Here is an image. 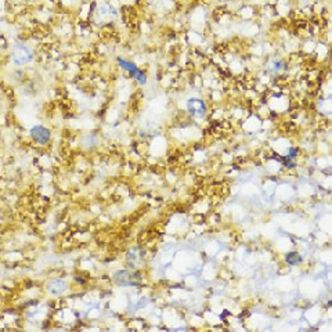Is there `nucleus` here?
I'll list each match as a JSON object with an SVG mask.
<instances>
[{
	"label": "nucleus",
	"mask_w": 332,
	"mask_h": 332,
	"mask_svg": "<svg viewBox=\"0 0 332 332\" xmlns=\"http://www.w3.org/2000/svg\"><path fill=\"white\" fill-rule=\"evenodd\" d=\"M65 288V284L61 283V281H53V284L50 285V291L54 293H59L64 291Z\"/></svg>",
	"instance_id": "obj_5"
},
{
	"label": "nucleus",
	"mask_w": 332,
	"mask_h": 332,
	"mask_svg": "<svg viewBox=\"0 0 332 332\" xmlns=\"http://www.w3.org/2000/svg\"><path fill=\"white\" fill-rule=\"evenodd\" d=\"M34 58V54L26 46L17 45L13 50V59L17 65H25L31 63Z\"/></svg>",
	"instance_id": "obj_1"
},
{
	"label": "nucleus",
	"mask_w": 332,
	"mask_h": 332,
	"mask_svg": "<svg viewBox=\"0 0 332 332\" xmlns=\"http://www.w3.org/2000/svg\"><path fill=\"white\" fill-rule=\"evenodd\" d=\"M31 137L34 139V141L43 145V144L49 143L51 134H50V130L47 128L42 126V125H36L31 129Z\"/></svg>",
	"instance_id": "obj_4"
},
{
	"label": "nucleus",
	"mask_w": 332,
	"mask_h": 332,
	"mask_svg": "<svg viewBox=\"0 0 332 332\" xmlns=\"http://www.w3.org/2000/svg\"><path fill=\"white\" fill-rule=\"evenodd\" d=\"M187 111L194 118H202L206 112V104L201 99H190L187 101Z\"/></svg>",
	"instance_id": "obj_3"
},
{
	"label": "nucleus",
	"mask_w": 332,
	"mask_h": 332,
	"mask_svg": "<svg viewBox=\"0 0 332 332\" xmlns=\"http://www.w3.org/2000/svg\"><path fill=\"white\" fill-rule=\"evenodd\" d=\"M118 63L119 65L124 68L125 71H128L132 76H133L134 79L137 80L140 84H145L147 83V76H145V74H144L143 71L139 70L136 65L133 64V63H130V61H128V59H124V58H118Z\"/></svg>",
	"instance_id": "obj_2"
},
{
	"label": "nucleus",
	"mask_w": 332,
	"mask_h": 332,
	"mask_svg": "<svg viewBox=\"0 0 332 332\" xmlns=\"http://www.w3.org/2000/svg\"><path fill=\"white\" fill-rule=\"evenodd\" d=\"M300 260H302V258H300L297 253H289V255L287 256V262L289 263V264H292V266L300 262Z\"/></svg>",
	"instance_id": "obj_6"
}]
</instances>
